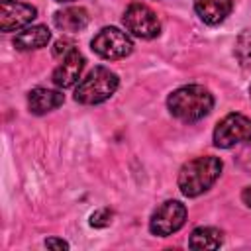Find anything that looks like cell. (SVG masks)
Here are the masks:
<instances>
[{
	"label": "cell",
	"instance_id": "obj_12",
	"mask_svg": "<svg viewBox=\"0 0 251 251\" xmlns=\"http://www.w3.org/2000/svg\"><path fill=\"white\" fill-rule=\"evenodd\" d=\"M88 22H90V16L80 6L63 8L53 14V24L61 31H82L88 25Z\"/></svg>",
	"mask_w": 251,
	"mask_h": 251
},
{
	"label": "cell",
	"instance_id": "obj_8",
	"mask_svg": "<svg viewBox=\"0 0 251 251\" xmlns=\"http://www.w3.org/2000/svg\"><path fill=\"white\" fill-rule=\"evenodd\" d=\"M37 16V10L31 4L18 0H2L0 2V29L4 33L18 31L29 25Z\"/></svg>",
	"mask_w": 251,
	"mask_h": 251
},
{
	"label": "cell",
	"instance_id": "obj_21",
	"mask_svg": "<svg viewBox=\"0 0 251 251\" xmlns=\"http://www.w3.org/2000/svg\"><path fill=\"white\" fill-rule=\"evenodd\" d=\"M249 94H251V88H249Z\"/></svg>",
	"mask_w": 251,
	"mask_h": 251
},
{
	"label": "cell",
	"instance_id": "obj_7",
	"mask_svg": "<svg viewBox=\"0 0 251 251\" xmlns=\"http://www.w3.org/2000/svg\"><path fill=\"white\" fill-rule=\"evenodd\" d=\"M186 222V206L178 200H167L163 202L149 220V231L159 237L173 235L178 231Z\"/></svg>",
	"mask_w": 251,
	"mask_h": 251
},
{
	"label": "cell",
	"instance_id": "obj_18",
	"mask_svg": "<svg viewBox=\"0 0 251 251\" xmlns=\"http://www.w3.org/2000/svg\"><path fill=\"white\" fill-rule=\"evenodd\" d=\"M45 247H49V249H69V243L63 241V239H57V237H47Z\"/></svg>",
	"mask_w": 251,
	"mask_h": 251
},
{
	"label": "cell",
	"instance_id": "obj_5",
	"mask_svg": "<svg viewBox=\"0 0 251 251\" xmlns=\"http://www.w3.org/2000/svg\"><path fill=\"white\" fill-rule=\"evenodd\" d=\"M251 141V118L243 114H227L218 122L214 129V145L220 149H229L239 143Z\"/></svg>",
	"mask_w": 251,
	"mask_h": 251
},
{
	"label": "cell",
	"instance_id": "obj_3",
	"mask_svg": "<svg viewBox=\"0 0 251 251\" xmlns=\"http://www.w3.org/2000/svg\"><path fill=\"white\" fill-rule=\"evenodd\" d=\"M120 86V78L114 71L106 67H94L84 78L78 80L75 88V100L78 104H102L114 96Z\"/></svg>",
	"mask_w": 251,
	"mask_h": 251
},
{
	"label": "cell",
	"instance_id": "obj_13",
	"mask_svg": "<svg viewBox=\"0 0 251 251\" xmlns=\"http://www.w3.org/2000/svg\"><path fill=\"white\" fill-rule=\"evenodd\" d=\"M51 41V31L47 25H31L22 29L14 37V47L20 51H31V49H41Z\"/></svg>",
	"mask_w": 251,
	"mask_h": 251
},
{
	"label": "cell",
	"instance_id": "obj_15",
	"mask_svg": "<svg viewBox=\"0 0 251 251\" xmlns=\"http://www.w3.org/2000/svg\"><path fill=\"white\" fill-rule=\"evenodd\" d=\"M233 53H235V57H237L241 67H251V33L243 31L237 37Z\"/></svg>",
	"mask_w": 251,
	"mask_h": 251
},
{
	"label": "cell",
	"instance_id": "obj_9",
	"mask_svg": "<svg viewBox=\"0 0 251 251\" xmlns=\"http://www.w3.org/2000/svg\"><path fill=\"white\" fill-rule=\"evenodd\" d=\"M84 55L78 51V49H73L69 55H65L61 59V63L55 67L53 75H51V80L55 86L59 88H69V86H75L80 78V73L84 71Z\"/></svg>",
	"mask_w": 251,
	"mask_h": 251
},
{
	"label": "cell",
	"instance_id": "obj_16",
	"mask_svg": "<svg viewBox=\"0 0 251 251\" xmlns=\"http://www.w3.org/2000/svg\"><path fill=\"white\" fill-rule=\"evenodd\" d=\"M112 218H114V212L110 208H100L90 214V226L92 227H108L112 224Z\"/></svg>",
	"mask_w": 251,
	"mask_h": 251
},
{
	"label": "cell",
	"instance_id": "obj_19",
	"mask_svg": "<svg viewBox=\"0 0 251 251\" xmlns=\"http://www.w3.org/2000/svg\"><path fill=\"white\" fill-rule=\"evenodd\" d=\"M241 200H243V204H245L247 208H251V184L243 188V192H241Z\"/></svg>",
	"mask_w": 251,
	"mask_h": 251
},
{
	"label": "cell",
	"instance_id": "obj_6",
	"mask_svg": "<svg viewBox=\"0 0 251 251\" xmlns=\"http://www.w3.org/2000/svg\"><path fill=\"white\" fill-rule=\"evenodd\" d=\"M122 22L126 25V31H129L139 39H153L161 33V22L157 14L141 2L129 4L127 10L124 12Z\"/></svg>",
	"mask_w": 251,
	"mask_h": 251
},
{
	"label": "cell",
	"instance_id": "obj_11",
	"mask_svg": "<svg viewBox=\"0 0 251 251\" xmlns=\"http://www.w3.org/2000/svg\"><path fill=\"white\" fill-rule=\"evenodd\" d=\"M63 102H65V96L59 90L33 88L27 92V106H29V112L35 116H43V114L59 108Z\"/></svg>",
	"mask_w": 251,
	"mask_h": 251
},
{
	"label": "cell",
	"instance_id": "obj_2",
	"mask_svg": "<svg viewBox=\"0 0 251 251\" xmlns=\"http://www.w3.org/2000/svg\"><path fill=\"white\" fill-rule=\"evenodd\" d=\"M222 167H224L222 161L212 155L196 157V159L184 163L182 169L178 171V180H176L180 192L188 198L204 194L220 178Z\"/></svg>",
	"mask_w": 251,
	"mask_h": 251
},
{
	"label": "cell",
	"instance_id": "obj_4",
	"mask_svg": "<svg viewBox=\"0 0 251 251\" xmlns=\"http://www.w3.org/2000/svg\"><path fill=\"white\" fill-rule=\"evenodd\" d=\"M92 51L108 61H116V59H124L133 51V43L131 37L118 29V27H102L90 41Z\"/></svg>",
	"mask_w": 251,
	"mask_h": 251
},
{
	"label": "cell",
	"instance_id": "obj_1",
	"mask_svg": "<svg viewBox=\"0 0 251 251\" xmlns=\"http://www.w3.org/2000/svg\"><path fill=\"white\" fill-rule=\"evenodd\" d=\"M167 108L171 116L180 122L192 124L206 118L214 108V96L208 88L200 84H186L173 90L167 98Z\"/></svg>",
	"mask_w": 251,
	"mask_h": 251
},
{
	"label": "cell",
	"instance_id": "obj_10",
	"mask_svg": "<svg viewBox=\"0 0 251 251\" xmlns=\"http://www.w3.org/2000/svg\"><path fill=\"white\" fill-rule=\"evenodd\" d=\"M233 8V0H194V10L198 18L208 25L222 24Z\"/></svg>",
	"mask_w": 251,
	"mask_h": 251
},
{
	"label": "cell",
	"instance_id": "obj_17",
	"mask_svg": "<svg viewBox=\"0 0 251 251\" xmlns=\"http://www.w3.org/2000/svg\"><path fill=\"white\" fill-rule=\"evenodd\" d=\"M73 49H76V45H75L73 41H69V39H57L55 45H53V55H55L57 59H63V57L69 55Z\"/></svg>",
	"mask_w": 251,
	"mask_h": 251
},
{
	"label": "cell",
	"instance_id": "obj_14",
	"mask_svg": "<svg viewBox=\"0 0 251 251\" xmlns=\"http://www.w3.org/2000/svg\"><path fill=\"white\" fill-rule=\"evenodd\" d=\"M224 237L222 231L216 227H196L190 237H188V247L190 249H218L222 245Z\"/></svg>",
	"mask_w": 251,
	"mask_h": 251
},
{
	"label": "cell",
	"instance_id": "obj_20",
	"mask_svg": "<svg viewBox=\"0 0 251 251\" xmlns=\"http://www.w3.org/2000/svg\"><path fill=\"white\" fill-rule=\"evenodd\" d=\"M55 2H61L63 4V2H75V0H55Z\"/></svg>",
	"mask_w": 251,
	"mask_h": 251
}]
</instances>
